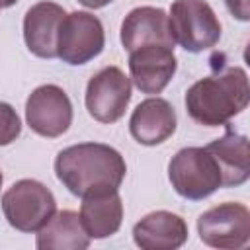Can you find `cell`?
I'll return each mask as SVG.
<instances>
[{
    "mask_svg": "<svg viewBox=\"0 0 250 250\" xmlns=\"http://www.w3.org/2000/svg\"><path fill=\"white\" fill-rule=\"evenodd\" d=\"M127 172L119 150L104 143H80L62 148L55 158L59 182L76 197L119 189Z\"/></svg>",
    "mask_w": 250,
    "mask_h": 250,
    "instance_id": "obj_1",
    "label": "cell"
},
{
    "mask_svg": "<svg viewBox=\"0 0 250 250\" xmlns=\"http://www.w3.org/2000/svg\"><path fill=\"white\" fill-rule=\"evenodd\" d=\"M250 102L248 74L240 66H229L219 74L193 82L186 92V109L193 121L205 127L227 125L246 109Z\"/></svg>",
    "mask_w": 250,
    "mask_h": 250,
    "instance_id": "obj_2",
    "label": "cell"
},
{
    "mask_svg": "<svg viewBox=\"0 0 250 250\" xmlns=\"http://www.w3.org/2000/svg\"><path fill=\"white\" fill-rule=\"evenodd\" d=\"M168 180L174 191L189 201H199L223 188L221 168L205 146H186L168 164Z\"/></svg>",
    "mask_w": 250,
    "mask_h": 250,
    "instance_id": "obj_3",
    "label": "cell"
},
{
    "mask_svg": "<svg viewBox=\"0 0 250 250\" xmlns=\"http://www.w3.org/2000/svg\"><path fill=\"white\" fill-rule=\"evenodd\" d=\"M2 211L10 227L20 232H37L57 211L53 191L37 180H18L2 195Z\"/></svg>",
    "mask_w": 250,
    "mask_h": 250,
    "instance_id": "obj_4",
    "label": "cell"
},
{
    "mask_svg": "<svg viewBox=\"0 0 250 250\" xmlns=\"http://www.w3.org/2000/svg\"><path fill=\"white\" fill-rule=\"evenodd\" d=\"M168 23L174 43L189 53L207 51L221 39V21L205 0H174Z\"/></svg>",
    "mask_w": 250,
    "mask_h": 250,
    "instance_id": "obj_5",
    "label": "cell"
},
{
    "mask_svg": "<svg viewBox=\"0 0 250 250\" xmlns=\"http://www.w3.org/2000/svg\"><path fill=\"white\" fill-rule=\"evenodd\" d=\"M197 234L201 242L211 248H242L250 240V211L242 203H219L199 215Z\"/></svg>",
    "mask_w": 250,
    "mask_h": 250,
    "instance_id": "obj_6",
    "label": "cell"
},
{
    "mask_svg": "<svg viewBox=\"0 0 250 250\" xmlns=\"http://www.w3.org/2000/svg\"><path fill=\"white\" fill-rule=\"evenodd\" d=\"M104 45L105 33L100 18L90 12H70L62 18L57 39V57L62 62L86 64L104 51Z\"/></svg>",
    "mask_w": 250,
    "mask_h": 250,
    "instance_id": "obj_7",
    "label": "cell"
},
{
    "mask_svg": "<svg viewBox=\"0 0 250 250\" xmlns=\"http://www.w3.org/2000/svg\"><path fill=\"white\" fill-rule=\"evenodd\" d=\"M86 109L100 123H115L131 102V80L117 66H105L88 80Z\"/></svg>",
    "mask_w": 250,
    "mask_h": 250,
    "instance_id": "obj_8",
    "label": "cell"
},
{
    "mask_svg": "<svg viewBox=\"0 0 250 250\" xmlns=\"http://www.w3.org/2000/svg\"><path fill=\"white\" fill-rule=\"evenodd\" d=\"M25 121L29 129L41 137H61L72 123V104L68 94L57 84L35 88L25 102Z\"/></svg>",
    "mask_w": 250,
    "mask_h": 250,
    "instance_id": "obj_9",
    "label": "cell"
},
{
    "mask_svg": "<svg viewBox=\"0 0 250 250\" xmlns=\"http://www.w3.org/2000/svg\"><path fill=\"white\" fill-rule=\"evenodd\" d=\"M176 68L178 61L170 47L145 45L129 53L131 80L143 94H160L174 78Z\"/></svg>",
    "mask_w": 250,
    "mask_h": 250,
    "instance_id": "obj_10",
    "label": "cell"
},
{
    "mask_svg": "<svg viewBox=\"0 0 250 250\" xmlns=\"http://www.w3.org/2000/svg\"><path fill=\"white\" fill-rule=\"evenodd\" d=\"M66 16L64 8L43 0L33 4L23 18V41L39 59H55L57 57V39L62 18Z\"/></svg>",
    "mask_w": 250,
    "mask_h": 250,
    "instance_id": "obj_11",
    "label": "cell"
},
{
    "mask_svg": "<svg viewBox=\"0 0 250 250\" xmlns=\"http://www.w3.org/2000/svg\"><path fill=\"white\" fill-rule=\"evenodd\" d=\"M121 43L131 53L145 45H164L174 49L168 14L162 8L139 6L133 8L121 23Z\"/></svg>",
    "mask_w": 250,
    "mask_h": 250,
    "instance_id": "obj_12",
    "label": "cell"
},
{
    "mask_svg": "<svg viewBox=\"0 0 250 250\" xmlns=\"http://www.w3.org/2000/svg\"><path fill=\"white\" fill-rule=\"evenodd\" d=\"M178 119L172 104L164 98H146L131 113L129 131L139 145L156 146L168 141L176 131Z\"/></svg>",
    "mask_w": 250,
    "mask_h": 250,
    "instance_id": "obj_13",
    "label": "cell"
},
{
    "mask_svg": "<svg viewBox=\"0 0 250 250\" xmlns=\"http://www.w3.org/2000/svg\"><path fill=\"white\" fill-rule=\"evenodd\" d=\"M186 221L172 211H152L133 227V240L143 250H176L188 240Z\"/></svg>",
    "mask_w": 250,
    "mask_h": 250,
    "instance_id": "obj_14",
    "label": "cell"
},
{
    "mask_svg": "<svg viewBox=\"0 0 250 250\" xmlns=\"http://www.w3.org/2000/svg\"><path fill=\"white\" fill-rule=\"evenodd\" d=\"M221 168L223 188L242 186L250 178V148L248 137L234 133L227 127V133L221 139H215L205 146Z\"/></svg>",
    "mask_w": 250,
    "mask_h": 250,
    "instance_id": "obj_15",
    "label": "cell"
},
{
    "mask_svg": "<svg viewBox=\"0 0 250 250\" xmlns=\"http://www.w3.org/2000/svg\"><path fill=\"white\" fill-rule=\"evenodd\" d=\"M80 221L90 238H107L115 234L123 221V201L115 191L82 197Z\"/></svg>",
    "mask_w": 250,
    "mask_h": 250,
    "instance_id": "obj_16",
    "label": "cell"
},
{
    "mask_svg": "<svg viewBox=\"0 0 250 250\" xmlns=\"http://www.w3.org/2000/svg\"><path fill=\"white\" fill-rule=\"evenodd\" d=\"M90 236L82 227L80 215L70 209L55 211L53 217L37 230L35 246L39 250H84Z\"/></svg>",
    "mask_w": 250,
    "mask_h": 250,
    "instance_id": "obj_17",
    "label": "cell"
},
{
    "mask_svg": "<svg viewBox=\"0 0 250 250\" xmlns=\"http://www.w3.org/2000/svg\"><path fill=\"white\" fill-rule=\"evenodd\" d=\"M20 133H21V121L16 109L10 104L0 102V146L14 143L20 137Z\"/></svg>",
    "mask_w": 250,
    "mask_h": 250,
    "instance_id": "obj_18",
    "label": "cell"
},
{
    "mask_svg": "<svg viewBox=\"0 0 250 250\" xmlns=\"http://www.w3.org/2000/svg\"><path fill=\"white\" fill-rule=\"evenodd\" d=\"M229 12L232 14V18L240 20V21H248L250 20V0H225Z\"/></svg>",
    "mask_w": 250,
    "mask_h": 250,
    "instance_id": "obj_19",
    "label": "cell"
},
{
    "mask_svg": "<svg viewBox=\"0 0 250 250\" xmlns=\"http://www.w3.org/2000/svg\"><path fill=\"white\" fill-rule=\"evenodd\" d=\"M82 6H86V8H92V10H98V8H104V6H107V4H111L113 0H78Z\"/></svg>",
    "mask_w": 250,
    "mask_h": 250,
    "instance_id": "obj_20",
    "label": "cell"
},
{
    "mask_svg": "<svg viewBox=\"0 0 250 250\" xmlns=\"http://www.w3.org/2000/svg\"><path fill=\"white\" fill-rule=\"evenodd\" d=\"M18 0H0V8H10V6H14Z\"/></svg>",
    "mask_w": 250,
    "mask_h": 250,
    "instance_id": "obj_21",
    "label": "cell"
},
{
    "mask_svg": "<svg viewBox=\"0 0 250 250\" xmlns=\"http://www.w3.org/2000/svg\"><path fill=\"white\" fill-rule=\"evenodd\" d=\"M2 182H4V176H2V172H0V188H2Z\"/></svg>",
    "mask_w": 250,
    "mask_h": 250,
    "instance_id": "obj_22",
    "label": "cell"
}]
</instances>
